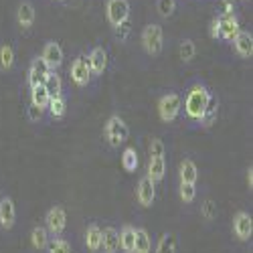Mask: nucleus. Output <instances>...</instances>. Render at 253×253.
I'll return each mask as SVG.
<instances>
[{"label":"nucleus","instance_id":"6e6552de","mask_svg":"<svg viewBox=\"0 0 253 253\" xmlns=\"http://www.w3.org/2000/svg\"><path fill=\"white\" fill-rule=\"evenodd\" d=\"M231 229H233V235L237 241L241 243H247L251 241V235H253V217L249 211H237L235 217H233V225H231Z\"/></svg>","mask_w":253,"mask_h":253},{"label":"nucleus","instance_id":"f704fd0d","mask_svg":"<svg viewBox=\"0 0 253 253\" xmlns=\"http://www.w3.org/2000/svg\"><path fill=\"white\" fill-rule=\"evenodd\" d=\"M201 215H203L205 221H215V219H217V205H215V201L207 199V201L201 205Z\"/></svg>","mask_w":253,"mask_h":253},{"label":"nucleus","instance_id":"4468645a","mask_svg":"<svg viewBox=\"0 0 253 253\" xmlns=\"http://www.w3.org/2000/svg\"><path fill=\"white\" fill-rule=\"evenodd\" d=\"M217 116H219V97L213 93V91H209V99H207V105H205V110H203V116L199 120L201 124V128H211L215 122H217Z\"/></svg>","mask_w":253,"mask_h":253},{"label":"nucleus","instance_id":"4c0bfd02","mask_svg":"<svg viewBox=\"0 0 253 253\" xmlns=\"http://www.w3.org/2000/svg\"><path fill=\"white\" fill-rule=\"evenodd\" d=\"M229 14H235V4H233V0H223L219 16H229Z\"/></svg>","mask_w":253,"mask_h":253},{"label":"nucleus","instance_id":"f257e3e1","mask_svg":"<svg viewBox=\"0 0 253 253\" xmlns=\"http://www.w3.org/2000/svg\"><path fill=\"white\" fill-rule=\"evenodd\" d=\"M207 99H209V87L205 83H193L188 87L186 95H184V101H182V108H184V114L188 118V122H199L201 116H203V110L207 105Z\"/></svg>","mask_w":253,"mask_h":253},{"label":"nucleus","instance_id":"20e7f679","mask_svg":"<svg viewBox=\"0 0 253 253\" xmlns=\"http://www.w3.org/2000/svg\"><path fill=\"white\" fill-rule=\"evenodd\" d=\"M182 112V97L176 91H168L158 99V118L164 124H172Z\"/></svg>","mask_w":253,"mask_h":253},{"label":"nucleus","instance_id":"9d476101","mask_svg":"<svg viewBox=\"0 0 253 253\" xmlns=\"http://www.w3.org/2000/svg\"><path fill=\"white\" fill-rule=\"evenodd\" d=\"M41 59L47 63V67L51 71H57L63 65L65 53H63V47L57 43V41H47V43L43 45V51H41Z\"/></svg>","mask_w":253,"mask_h":253},{"label":"nucleus","instance_id":"5701e85b","mask_svg":"<svg viewBox=\"0 0 253 253\" xmlns=\"http://www.w3.org/2000/svg\"><path fill=\"white\" fill-rule=\"evenodd\" d=\"M49 241H51V235L47 233V229H45L43 225L33 227V231H31V247H33L35 251L43 253V251L47 249Z\"/></svg>","mask_w":253,"mask_h":253},{"label":"nucleus","instance_id":"9b49d317","mask_svg":"<svg viewBox=\"0 0 253 253\" xmlns=\"http://www.w3.org/2000/svg\"><path fill=\"white\" fill-rule=\"evenodd\" d=\"M87 63H89V71L91 77H101L108 69V51H105L101 45L93 47L87 55Z\"/></svg>","mask_w":253,"mask_h":253},{"label":"nucleus","instance_id":"c9c22d12","mask_svg":"<svg viewBox=\"0 0 253 253\" xmlns=\"http://www.w3.org/2000/svg\"><path fill=\"white\" fill-rule=\"evenodd\" d=\"M166 154V146L160 138H152L148 144V156H164Z\"/></svg>","mask_w":253,"mask_h":253},{"label":"nucleus","instance_id":"e433bc0d","mask_svg":"<svg viewBox=\"0 0 253 253\" xmlns=\"http://www.w3.org/2000/svg\"><path fill=\"white\" fill-rule=\"evenodd\" d=\"M114 31H116V39L120 41V43H126V41H128V37H130V33H132L130 20H126V23H122V25H120V27H116Z\"/></svg>","mask_w":253,"mask_h":253},{"label":"nucleus","instance_id":"c85d7f7f","mask_svg":"<svg viewBox=\"0 0 253 253\" xmlns=\"http://www.w3.org/2000/svg\"><path fill=\"white\" fill-rule=\"evenodd\" d=\"M49 93L45 91L43 85H37V87H31V105L39 108L41 112H47L49 108Z\"/></svg>","mask_w":253,"mask_h":253},{"label":"nucleus","instance_id":"aec40b11","mask_svg":"<svg viewBox=\"0 0 253 253\" xmlns=\"http://www.w3.org/2000/svg\"><path fill=\"white\" fill-rule=\"evenodd\" d=\"M101 251L103 253H118L120 251L118 229L112 227V225H105L101 229Z\"/></svg>","mask_w":253,"mask_h":253},{"label":"nucleus","instance_id":"ea45409f","mask_svg":"<svg viewBox=\"0 0 253 253\" xmlns=\"http://www.w3.org/2000/svg\"><path fill=\"white\" fill-rule=\"evenodd\" d=\"M211 37H213L215 41L219 39V18L217 16L213 18V23H211Z\"/></svg>","mask_w":253,"mask_h":253},{"label":"nucleus","instance_id":"39448f33","mask_svg":"<svg viewBox=\"0 0 253 253\" xmlns=\"http://www.w3.org/2000/svg\"><path fill=\"white\" fill-rule=\"evenodd\" d=\"M47 233L51 237H63V233H65L67 229V213L65 209H63L61 205H53L47 213H45V225Z\"/></svg>","mask_w":253,"mask_h":253},{"label":"nucleus","instance_id":"0eeeda50","mask_svg":"<svg viewBox=\"0 0 253 253\" xmlns=\"http://www.w3.org/2000/svg\"><path fill=\"white\" fill-rule=\"evenodd\" d=\"M105 16L108 23L116 29L126 20H130V2L128 0H108L105 2Z\"/></svg>","mask_w":253,"mask_h":253},{"label":"nucleus","instance_id":"7ed1b4c3","mask_svg":"<svg viewBox=\"0 0 253 253\" xmlns=\"http://www.w3.org/2000/svg\"><path fill=\"white\" fill-rule=\"evenodd\" d=\"M140 43H142V49L148 53L150 57H156L162 53L164 49V31L160 25H146L142 29V35H140Z\"/></svg>","mask_w":253,"mask_h":253},{"label":"nucleus","instance_id":"6ab92c4d","mask_svg":"<svg viewBox=\"0 0 253 253\" xmlns=\"http://www.w3.org/2000/svg\"><path fill=\"white\" fill-rule=\"evenodd\" d=\"M83 243L89 253H99L101 251V227L97 223H89L85 227V235H83Z\"/></svg>","mask_w":253,"mask_h":253},{"label":"nucleus","instance_id":"412c9836","mask_svg":"<svg viewBox=\"0 0 253 253\" xmlns=\"http://www.w3.org/2000/svg\"><path fill=\"white\" fill-rule=\"evenodd\" d=\"M118 237H120V251L122 253H134V241H136V227L126 223L118 229Z\"/></svg>","mask_w":253,"mask_h":253},{"label":"nucleus","instance_id":"bb28decb","mask_svg":"<svg viewBox=\"0 0 253 253\" xmlns=\"http://www.w3.org/2000/svg\"><path fill=\"white\" fill-rule=\"evenodd\" d=\"M14 61H16V53L14 47L10 43H2L0 45V71H10L14 67Z\"/></svg>","mask_w":253,"mask_h":253},{"label":"nucleus","instance_id":"7c9ffc66","mask_svg":"<svg viewBox=\"0 0 253 253\" xmlns=\"http://www.w3.org/2000/svg\"><path fill=\"white\" fill-rule=\"evenodd\" d=\"M197 55V45H195V41L193 39H184L180 47H178V57L182 63H191Z\"/></svg>","mask_w":253,"mask_h":253},{"label":"nucleus","instance_id":"2f4dec72","mask_svg":"<svg viewBox=\"0 0 253 253\" xmlns=\"http://www.w3.org/2000/svg\"><path fill=\"white\" fill-rule=\"evenodd\" d=\"M45 253H73V249L65 237H51Z\"/></svg>","mask_w":253,"mask_h":253},{"label":"nucleus","instance_id":"393cba45","mask_svg":"<svg viewBox=\"0 0 253 253\" xmlns=\"http://www.w3.org/2000/svg\"><path fill=\"white\" fill-rule=\"evenodd\" d=\"M43 87L45 91L49 93V97H59L63 95V81H61V75L57 71H49V75L45 77L43 81Z\"/></svg>","mask_w":253,"mask_h":253},{"label":"nucleus","instance_id":"cd10ccee","mask_svg":"<svg viewBox=\"0 0 253 253\" xmlns=\"http://www.w3.org/2000/svg\"><path fill=\"white\" fill-rule=\"evenodd\" d=\"M120 162H122V168L126 172H136V168H138V152H136V148L126 146V148L122 150Z\"/></svg>","mask_w":253,"mask_h":253},{"label":"nucleus","instance_id":"a19ab883","mask_svg":"<svg viewBox=\"0 0 253 253\" xmlns=\"http://www.w3.org/2000/svg\"><path fill=\"white\" fill-rule=\"evenodd\" d=\"M247 186H249V191L253 188V168L249 166V170H247Z\"/></svg>","mask_w":253,"mask_h":253},{"label":"nucleus","instance_id":"79ce46f5","mask_svg":"<svg viewBox=\"0 0 253 253\" xmlns=\"http://www.w3.org/2000/svg\"><path fill=\"white\" fill-rule=\"evenodd\" d=\"M245 2H247V0H245Z\"/></svg>","mask_w":253,"mask_h":253},{"label":"nucleus","instance_id":"473e14b6","mask_svg":"<svg viewBox=\"0 0 253 253\" xmlns=\"http://www.w3.org/2000/svg\"><path fill=\"white\" fill-rule=\"evenodd\" d=\"M178 197L184 205H191L197 199V184H188V182H178Z\"/></svg>","mask_w":253,"mask_h":253},{"label":"nucleus","instance_id":"423d86ee","mask_svg":"<svg viewBox=\"0 0 253 253\" xmlns=\"http://www.w3.org/2000/svg\"><path fill=\"white\" fill-rule=\"evenodd\" d=\"M69 77L77 87H87L91 83V71H89V63H87V55H77L69 67Z\"/></svg>","mask_w":253,"mask_h":253},{"label":"nucleus","instance_id":"a211bd4d","mask_svg":"<svg viewBox=\"0 0 253 253\" xmlns=\"http://www.w3.org/2000/svg\"><path fill=\"white\" fill-rule=\"evenodd\" d=\"M146 176L154 184L162 182L166 176V160L164 156H148V168H146Z\"/></svg>","mask_w":253,"mask_h":253},{"label":"nucleus","instance_id":"58836bf2","mask_svg":"<svg viewBox=\"0 0 253 253\" xmlns=\"http://www.w3.org/2000/svg\"><path fill=\"white\" fill-rule=\"evenodd\" d=\"M41 118H43V112H41L39 108H35V105H29V120L31 122H39Z\"/></svg>","mask_w":253,"mask_h":253},{"label":"nucleus","instance_id":"f3484780","mask_svg":"<svg viewBox=\"0 0 253 253\" xmlns=\"http://www.w3.org/2000/svg\"><path fill=\"white\" fill-rule=\"evenodd\" d=\"M35 20H37V12H35L33 2H29V0H23V2L18 4V10H16V23H18V27L29 31V29H33Z\"/></svg>","mask_w":253,"mask_h":253},{"label":"nucleus","instance_id":"a878e982","mask_svg":"<svg viewBox=\"0 0 253 253\" xmlns=\"http://www.w3.org/2000/svg\"><path fill=\"white\" fill-rule=\"evenodd\" d=\"M178 251V241L172 233H164L158 237L156 245H154V251L152 253H176Z\"/></svg>","mask_w":253,"mask_h":253},{"label":"nucleus","instance_id":"72a5a7b5","mask_svg":"<svg viewBox=\"0 0 253 253\" xmlns=\"http://www.w3.org/2000/svg\"><path fill=\"white\" fill-rule=\"evenodd\" d=\"M156 10L162 18H170L176 10V0H156Z\"/></svg>","mask_w":253,"mask_h":253},{"label":"nucleus","instance_id":"4be33fe9","mask_svg":"<svg viewBox=\"0 0 253 253\" xmlns=\"http://www.w3.org/2000/svg\"><path fill=\"white\" fill-rule=\"evenodd\" d=\"M199 178V168L193 158H182L178 166V182H188V184H197Z\"/></svg>","mask_w":253,"mask_h":253},{"label":"nucleus","instance_id":"b1692460","mask_svg":"<svg viewBox=\"0 0 253 253\" xmlns=\"http://www.w3.org/2000/svg\"><path fill=\"white\" fill-rule=\"evenodd\" d=\"M134 253H152V237H150V233H148V229L136 227Z\"/></svg>","mask_w":253,"mask_h":253},{"label":"nucleus","instance_id":"f8f14e48","mask_svg":"<svg viewBox=\"0 0 253 253\" xmlns=\"http://www.w3.org/2000/svg\"><path fill=\"white\" fill-rule=\"evenodd\" d=\"M14 225H16V205L12 197L4 195L0 197V227L10 231Z\"/></svg>","mask_w":253,"mask_h":253},{"label":"nucleus","instance_id":"c756f323","mask_svg":"<svg viewBox=\"0 0 253 253\" xmlns=\"http://www.w3.org/2000/svg\"><path fill=\"white\" fill-rule=\"evenodd\" d=\"M49 116L53 120H61V118H65L67 114V99L65 95H59V97H51L49 99V108H47Z\"/></svg>","mask_w":253,"mask_h":253},{"label":"nucleus","instance_id":"2eb2a0df","mask_svg":"<svg viewBox=\"0 0 253 253\" xmlns=\"http://www.w3.org/2000/svg\"><path fill=\"white\" fill-rule=\"evenodd\" d=\"M219 18V39L221 41H233L237 37L239 29V20L235 14H229V16H217Z\"/></svg>","mask_w":253,"mask_h":253},{"label":"nucleus","instance_id":"f03ea898","mask_svg":"<svg viewBox=\"0 0 253 253\" xmlns=\"http://www.w3.org/2000/svg\"><path fill=\"white\" fill-rule=\"evenodd\" d=\"M103 138H105V142H108L110 148H114V150L122 148V146L128 142L130 128H128V124L124 122L122 116L114 114V116L108 118V122H105V126H103Z\"/></svg>","mask_w":253,"mask_h":253},{"label":"nucleus","instance_id":"1a4fd4ad","mask_svg":"<svg viewBox=\"0 0 253 253\" xmlns=\"http://www.w3.org/2000/svg\"><path fill=\"white\" fill-rule=\"evenodd\" d=\"M136 201L142 209H150L156 201V184L148 178V176H142L138 180V186H136Z\"/></svg>","mask_w":253,"mask_h":253},{"label":"nucleus","instance_id":"ddd939ff","mask_svg":"<svg viewBox=\"0 0 253 253\" xmlns=\"http://www.w3.org/2000/svg\"><path fill=\"white\" fill-rule=\"evenodd\" d=\"M49 67H47V63L39 57H35L31 61V65H29V75H27V81H29V87H37V85H43V81L45 77L49 75Z\"/></svg>","mask_w":253,"mask_h":253},{"label":"nucleus","instance_id":"dca6fc26","mask_svg":"<svg viewBox=\"0 0 253 253\" xmlns=\"http://www.w3.org/2000/svg\"><path fill=\"white\" fill-rule=\"evenodd\" d=\"M233 49L241 59H251L253 57V35L249 31H239L237 37L233 39Z\"/></svg>","mask_w":253,"mask_h":253}]
</instances>
